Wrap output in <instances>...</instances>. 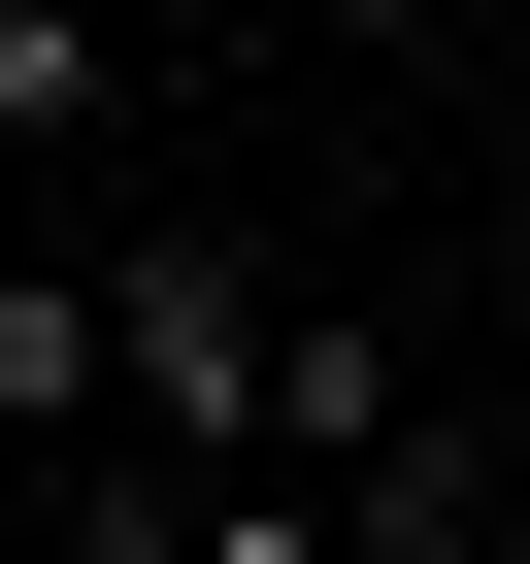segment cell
Segmentation results:
<instances>
[{"instance_id": "6da1fadb", "label": "cell", "mask_w": 530, "mask_h": 564, "mask_svg": "<svg viewBox=\"0 0 530 564\" xmlns=\"http://www.w3.org/2000/svg\"><path fill=\"white\" fill-rule=\"evenodd\" d=\"M265 333H299V300H265L232 232H133V265H100V366H133V465H166V498L265 465Z\"/></svg>"}, {"instance_id": "7a4b0ae2", "label": "cell", "mask_w": 530, "mask_h": 564, "mask_svg": "<svg viewBox=\"0 0 530 564\" xmlns=\"http://www.w3.org/2000/svg\"><path fill=\"white\" fill-rule=\"evenodd\" d=\"M133 366H100V265H0V465H100Z\"/></svg>"}, {"instance_id": "3957f363", "label": "cell", "mask_w": 530, "mask_h": 564, "mask_svg": "<svg viewBox=\"0 0 530 564\" xmlns=\"http://www.w3.org/2000/svg\"><path fill=\"white\" fill-rule=\"evenodd\" d=\"M100 100H133V0H0V133H34V166H67Z\"/></svg>"}, {"instance_id": "277c9868", "label": "cell", "mask_w": 530, "mask_h": 564, "mask_svg": "<svg viewBox=\"0 0 530 564\" xmlns=\"http://www.w3.org/2000/svg\"><path fill=\"white\" fill-rule=\"evenodd\" d=\"M299 34H497V0H299Z\"/></svg>"}, {"instance_id": "5b68a950", "label": "cell", "mask_w": 530, "mask_h": 564, "mask_svg": "<svg viewBox=\"0 0 530 564\" xmlns=\"http://www.w3.org/2000/svg\"><path fill=\"white\" fill-rule=\"evenodd\" d=\"M497 333H530V133H497Z\"/></svg>"}, {"instance_id": "8992f818", "label": "cell", "mask_w": 530, "mask_h": 564, "mask_svg": "<svg viewBox=\"0 0 530 564\" xmlns=\"http://www.w3.org/2000/svg\"><path fill=\"white\" fill-rule=\"evenodd\" d=\"M464 564H530V498H497V531H464Z\"/></svg>"}]
</instances>
